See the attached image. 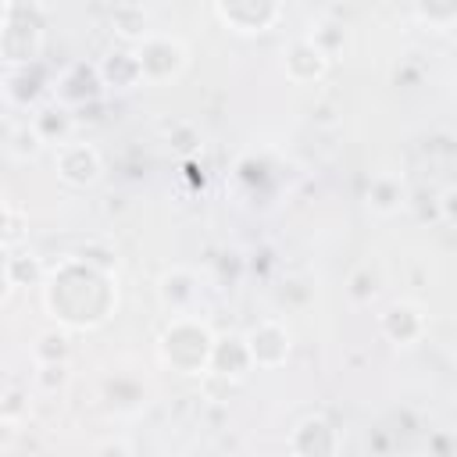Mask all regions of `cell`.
<instances>
[{
    "mask_svg": "<svg viewBox=\"0 0 457 457\" xmlns=\"http://www.w3.org/2000/svg\"><path fill=\"white\" fill-rule=\"evenodd\" d=\"M57 171L71 186H89L100 175V154L89 143H61L57 146Z\"/></svg>",
    "mask_w": 457,
    "mask_h": 457,
    "instance_id": "1",
    "label": "cell"
},
{
    "mask_svg": "<svg viewBox=\"0 0 457 457\" xmlns=\"http://www.w3.org/2000/svg\"><path fill=\"white\" fill-rule=\"evenodd\" d=\"M214 14L225 18L236 32H264L282 14V7H275V4H218Z\"/></svg>",
    "mask_w": 457,
    "mask_h": 457,
    "instance_id": "2",
    "label": "cell"
},
{
    "mask_svg": "<svg viewBox=\"0 0 457 457\" xmlns=\"http://www.w3.org/2000/svg\"><path fill=\"white\" fill-rule=\"evenodd\" d=\"M64 353H68L64 332H46V336L36 343V361H39V364H64Z\"/></svg>",
    "mask_w": 457,
    "mask_h": 457,
    "instance_id": "3",
    "label": "cell"
},
{
    "mask_svg": "<svg viewBox=\"0 0 457 457\" xmlns=\"http://www.w3.org/2000/svg\"><path fill=\"white\" fill-rule=\"evenodd\" d=\"M414 14L418 18H425V21H446V18H457V7L450 4V7H436V4H421V7H414Z\"/></svg>",
    "mask_w": 457,
    "mask_h": 457,
    "instance_id": "4",
    "label": "cell"
},
{
    "mask_svg": "<svg viewBox=\"0 0 457 457\" xmlns=\"http://www.w3.org/2000/svg\"><path fill=\"white\" fill-rule=\"evenodd\" d=\"M96 457H132V453H129L125 443H104V446L96 450Z\"/></svg>",
    "mask_w": 457,
    "mask_h": 457,
    "instance_id": "5",
    "label": "cell"
}]
</instances>
